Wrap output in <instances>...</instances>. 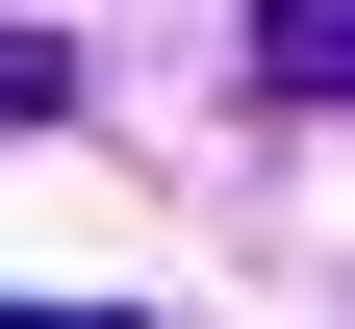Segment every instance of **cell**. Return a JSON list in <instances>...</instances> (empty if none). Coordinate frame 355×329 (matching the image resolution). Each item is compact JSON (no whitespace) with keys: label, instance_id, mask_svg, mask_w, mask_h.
I'll list each match as a JSON object with an SVG mask.
<instances>
[{"label":"cell","instance_id":"obj_1","mask_svg":"<svg viewBox=\"0 0 355 329\" xmlns=\"http://www.w3.org/2000/svg\"><path fill=\"white\" fill-rule=\"evenodd\" d=\"M254 102H355V0H254Z\"/></svg>","mask_w":355,"mask_h":329},{"label":"cell","instance_id":"obj_2","mask_svg":"<svg viewBox=\"0 0 355 329\" xmlns=\"http://www.w3.org/2000/svg\"><path fill=\"white\" fill-rule=\"evenodd\" d=\"M0 127H76V51L51 26H0Z\"/></svg>","mask_w":355,"mask_h":329},{"label":"cell","instance_id":"obj_3","mask_svg":"<svg viewBox=\"0 0 355 329\" xmlns=\"http://www.w3.org/2000/svg\"><path fill=\"white\" fill-rule=\"evenodd\" d=\"M0 329H127V304H0Z\"/></svg>","mask_w":355,"mask_h":329}]
</instances>
